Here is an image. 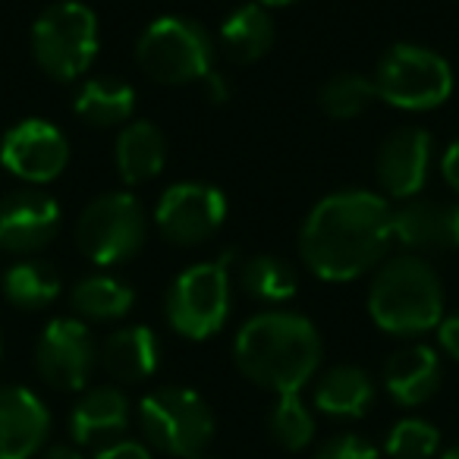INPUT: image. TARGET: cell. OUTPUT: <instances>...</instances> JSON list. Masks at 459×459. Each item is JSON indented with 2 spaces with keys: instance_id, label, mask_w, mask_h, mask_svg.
<instances>
[{
  "instance_id": "7a4b0ae2",
  "label": "cell",
  "mask_w": 459,
  "mask_h": 459,
  "mask_svg": "<svg viewBox=\"0 0 459 459\" xmlns=\"http://www.w3.org/2000/svg\"><path fill=\"white\" fill-rule=\"evenodd\" d=\"M233 359L246 381L274 396L299 394L321 365V333L302 315L262 312L237 333Z\"/></svg>"
},
{
  "instance_id": "2e32d148",
  "label": "cell",
  "mask_w": 459,
  "mask_h": 459,
  "mask_svg": "<svg viewBox=\"0 0 459 459\" xmlns=\"http://www.w3.org/2000/svg\"><path fill=\"white\" fill-rule=\"evenodd\" d=\"M133 409L120 387H91L70 412V434L79 446H108L129 428Z\"/></svg>"
},
{
  "instance_id": "277c9868",
  "label": "cell",
  "mask_w": 459,
  "mask_h": 459,
  "mask_svg": "<svg viewBox=\"0 0 459 459\" xmlns=\"http://www.w3.org/2000/svg\"><path fill=\"white\" fill-rule=\"evenodd\" d=\"M135 64L160 85L204 82L214 73V45L195 20L160 16L135 41Z\"/></svg>"
},
{
  "instance_id": "4fadbf2b",
  "label": "cell",
  "mask_w": 459,
  "mask_h": 459,
  "mask_svg": "<svg viewBox=\"0 0 459 459\" xmlns=\"http://www.w3.org/2000/svg\"><path fill=\"white\" fill-rule=\"evenodd\" d=\"M60 227V208L39 189H16L0 198V249L10 255L41 252Z\"/></svg>"
},
{
  "instance_id": "5bb4252c",
  "label": "cell",
  "mask_w": 459,
  "mask_h": 459,
  "mask_svg": "<svg viewBox=\"0 0 459 459\" xmlns=\"http://www.w3.org/2000/svg\"><path fill=\"white\" fill-rule=\"evenodd\" d=\"M434 139L421 126H400L381 142L377 152V183L390 198H415L428 183Z\"/></svg>"
},
{
  "instance_id": "52a82bcc",
  "label": "cell",
  "mask_w": 459,
  "mask_h": 459,
  "mask_svg": "<svg viewBox=\"0 0 459 459\" xmlns=\"http://www.w3.org/2000/svg\"><path fill=\"white\" fill-rule=\"evenodd\" d=\"M148 239V214L129 192L91 198L76 221V246L91 264L114 268L142 252Z\"/></svg>"
},
{
  "instance_id": "8d00e7d4",
  "label": "cell",
  "mask_w": 459,
  "mask_h": 459,
  "mask_svg": "<svg viewBox=\"0 0 459 459\" xmlns=\"http://www.w3.org/2000/svg\"><path fill=\"white\" fill-rule=\"evenodd\" d=\"M255 4H262V7H290V4H296V0H255Z\"/></svg>"
},
{
  "instance_id": "5b68a950",
  "label": "cell",
  "mask_w": 459,
  "mask_h": 459,
  "mask_svg": "<svg viewBox=\"0 0 459 459\" xmlns=\"http://www.w3.org/2000/svg\"><path fill=\"white\" fill-rule=\"evenodd\" d=\"M139 425L148 446L173 459H195L214 437V412L189 387H158L142 396Z\"/></svg>"
},
{
  "instance_id": "f546056e",
  "label": "cell",
  "mask_w": 459,
  "mask_h": 459,
  "mask_svg": "<svg viewBox=\"0 0 459 459\" xmlns=\"http://www.w3.org/2000/svg\"><path fill=\"white\" fill-rule=\"evenodd\" d=\"M312 459H381V453L371 440L359 437V434H337V437L325 440Z\"/></svg>"
},
{
  "instance_id": "8fae6325",
  "label": "cell",
  "mask_w": 459,
  "mask_h": 459,
  "mask_svg": "<svg viewBox=\"0 0 459 459\" xmlns=\"http://www.w3.org/2000/svg\"><path fill=\"white\" fill-rule=\"evenodd\" d=\"M227 217V198L208 183H179L160 195L154 223L173 246H198L221 230Z\"/></svg>"
},
{
  "instance_id": "9a60e30c",
  "label": "cell",
  "mask_w": 459,
  "mask_h": 459,
  "mask_svg": "<svg viewBox=\"0 0 459 459\" xmlns=\"http://www.w3.org/2000/svg\"><path fill=\"white\" fill-rule=\"evenodd\" d=\"M51 434L45 400L20 384L0 387V459H32Z\"/></svg>"
},
{
  "instance_id": "ab89813d",
  "label": "cell",
  "mask_w": 459,
  "mask_h": 459,
  "mask_svg": "<svg viewBox=\"0 0 459 459\" xmlns=\"http://www.w3.org/2000/svg\"><path fill=\"white\" fill-rule=\"evenodd\" d=\"M0 352H4V343H0Z\"/></svg>"
},
{
  "instance_id": "8992f818",
  "label": "cell",
  "mask_w": 459,
  "mask_h": 459,
  "mask_svg": "<svg viewBox=\"0 0 459 459\" xmlns=\"http://www.w3.org/2000/svg\"><path fill=\"white\" fill-rule=\"evenodd\" d=\"M230 262L233 252H223L214 262H198L170 283L164 296L167 325L186 340H208L223 327L230 315Z\"/></svg>"
},
{
  "instance_id": "1f68e13d",
  "label": "cell",
  "mask_w": 459,
  "mask_h": 459,
  "mask_svg": "<svg viewBox=\"0 0 459 459\" xmlns=\"http://www.w3.org/2000/svg\"><path fill=\"white\" fill-rule=\"evenodd\" d=\"M437 343L450 359L459 362V315H446L437 325Z\"/></svg>"
},
{
  "instance_id": "9c48e42d",
  "label": "cell",
  "mask_w": 459,
  "mask_h": 459,
  "mask_svg": "<svg viewBox=\"0 0 459 459\" xmlns=\"http://www.w3.org/2000/svg\"><path fill=\"white\" fill-rule=\"evenodd\" d=\"M375 91L381 101L400 110L440 108L453 91V73L440 54L419 45H394L375 70Z\"/></svg>"
},
{
  "instance_id": "603a6c76",
  "label": "cell",
  "mask_w": 459,
  "mask_h": 459,
  "mask_svg": "<svg viewBox=\"0 0 459 459\" xmlns=\"http://www.w3.org/2000/svg\"><path fill=\"white\" fill-rule=\"evenodd\" d=\"M135 91L129 82L114 76H98L82 82L76 95V114L89 126H120L133 117Z\"/></svg>"
},
{
  "instance_id": "44dd1931",
  "label": "cell",
  "mask_w": 459,
  "mask_h": 459,
  "mask_svg": "<svg viewBox=\"0 0 459 459\" xmlns=\"http://www.w3.org/2000/svg\"><path fill=\"white\" fill-rule=\"evenodd\" d=\"M167 164V142L154 123H129L117 139V170L123 183L139 186L154 179Z\"/></svg>"
},
{
  "instance_id": "7402d4cb",
  "label": "cell",
  "mask_w": 459,
  "mask_h": 459,
  "mask_svg": "<svg viewBox=\"0 0 459 459\" xmlns=\"http://www.w3.org/2000/svg\"><path fill=\"white\" fill-rule=\"evenodd\" d=\"M446 221L450 208L428 198H406L400 208H394V239L406 249L425 252V249H450L446 243Z\"/></svg>"
},
{
  "instance_id": "6da1fadb",
  "label": "cell",
  "mask_w": 459,
  "mask_h": 459,
  "mask_svg": "<svg viewBox=\"0 0 459 459\" xmlns=\"http://www.w3.org/2000/svg\"><path fill=\"white\" fill-rule=\"evenodd\" d=\"M394 208L381 195L346 189L321 198L299 233L306 268L318 281L346 283L368 274L394 243Z\"/></svg>"
},
{
  "instance_id": "7c38bea8",
  "label": "cell",
  "mask_w": 459,
  "mask_h": 459,
  "mask_svg": "<svg viewBox=\"0 0 459 459\" xmlns=\"http://www.w3.org/2000/svg\"><path fill=\"white\" fill-rule=\"evenodd\" d=\"M0 164L29 186L51 183L70 164V142L48 120H22L0 142Z\"/></svg>"
},
{
  "instance_id": "3957f363",
  "label": "cell",
  "mask_w": 459,
  "mask_h": 459,
  "mask_svg": "<svg viewBox=\"0 0 459 459\" xmlns=\"http://www.w3.org/2000/svg\"><path fill=\"white\" fill-rule=\"evenodd\" d=\"M368 315L384 333L419 337L444 318V287L419 255L390 258L377 268L368 290Z\"/></svg>"
},
{
  "instance_id": "d4e9b609",
  "label": "cell",
  "mask_w": 459,
  "mask_h": 459,
  "mask_svg": "<svg viewBox=\"0 0 459 459\" xmlns=\"http://www.w3.org/2000/svg\"><path fill=\"white\" fill-rule=\"evenodd\" d=\"M4 293L16 308L26 312H39L48 308L60 296V277L48 262L39 258H26V262L13 264L4 277Z\"/></svg>"
},
{
  "instance_id": "d6986e66",
  "label": "cell",
  "mask_w": 459,
  "mask_h": 459,
  "mask_svg": "<svg viewBox=\"0 0 459 459\" xmlns=\"http://www.w3.org/2000/svg\"><path fill=\"white\" fill-rule=\"evenodd\" d=\"M274 20H271L268 7H262V4H243V7H237L233 13L223 20L221 26V51L223 57L230 60V64H255V60H262L264 54L271 51V45H274Z\"/></svg>"
},
{
  "instance_id": "cb8c5ba5",
  "label": "cell",
  "mask_w": 459,
  "mask_h": 459,
  "mask_svg": "<svg viewBox=\"0 0 459 459\" xmlns=\"http://www.w3.org/2000/svg\"><path fill=\"white\" fill-rule=\"evenodd\" d=\"M135 296L126 283L114 281V277H85L73 287L70 293V306L79 318L85 321H120L129 315Z\"/></svg>"
},
{
  "instance_id": "ac0fdd59",
  "label": "cell",
  "mask_w": 459,
  "mask_h": 459,
  "mask_svg": "<svg viewBox=\"0 0 459 459\" xmlns=\"http://www.w3.org/2000/svg\"><path fill=\"white\" fill-rule=\"evenodd\" d=\"M98 362L114 381L120 384H142L158 371L160 362V343L154 331L145 325L120 327L114 331L98 350Z\"/></svg>"
},
{
  "instance_id": "f1b7e54d",
  "label": "cell",
  "mask_w": 459,
  "mask_h": 459,
  "mask_svg": "<svg viewBox=\"0 0 459 459\" xmlns=\"http://www.w3.org/2000/svg\"><path fill=\"white\" fill-rule=\"evenodd\" d=\"M440 450V431L425 419H400L384 437L390 459H434Z\"/></svg>"
},
{
  "instance_id": "f35d334b",
  "label": "cell",
  "mask_w": 459,
  "mask_h": 459,
  "mask_svg": "<svg viewBox=\"0 0 459 459\" xmlns=\"http://www.w3.org/2000/svg\"><path fill=\"white\" fill-rule=\"evenodd\" d=\"M195 459H214V456H204V453H202V456H195Z\"/></svg>"
},
{
  "instance_id": "d590c367",
  "label": "cell",
  "mask_w": 459,
  "mask_h": 459,
  "mask_svg": "<svg viewBox=\"0 0 459 459\" xmlns=\"http://www.w3.org/2000/svg\"><path fill=\"white\" fill-rule=\"evenodd\" d=\"M41 459H85V456L76 450V446H64V444H60V446H51V450H45V456H41Z\"/></svg>"
},
{
  "instance_id": "4dcf8cb0",
  "label": "cell",
  "mask_w": 459,
  "mask_h": 459,
  "mask_svg": "<svg viewBox=\"0 0 459 459\" xmlns=\"http://www.w3.org/2000/svg\"><path fill=\"white\" fill-rule=\"evenodd\" d=\"M95 459H152V450H148V444H142V440L120 437V440H114V444L101 446V450L95 453Z\"/></svg>"
},
{
  "instance_id": "d6a6232c",
  "label": "cell",
  "mask_w": 459,
  "mask_h": 459,
  "mask_svg": "<svg viewBox=\"0 0 459 459\" xmlns=\"http://www.w3.org/2000/svg\"><path fill=\"white\" fill-rule=\"evenodd\" d=\"M440 173H444L446 186L459 195V139L453 142L444 152V158H440Z\"/></svg>"
},
{
  "instance_id": "484cf974",
  "label": "cell",
  "mask_w": 459,
  "mask_h": 459,
  "mask_svg": "<svg viewBox=\"0 0 459 459\" xmlns=\"http://www.w3.org/2000/svg\"><path fill=\"white\" fill-rule=\"evenodd\" d=\"M243 287L255 299L277 306V302L293 299L296 290H299V277H296V271L283 258L255 255L243 264Z\"/></svg>"
},
{
  "instance_id": "ba28073f",
  "label": "cell",
  "mask_w": 459,
  "mask_h": 459,
  "mask_svg": "<svg viewBox=\"0 0 459 459\" xmlns=\"http://www.w3.org/2000/svg\"><path fill=\"white\" fill-rule=\"evenodd\" d=\"M35 64L57 82H76L98 57V20L85 4L64 0L39 16L32 29Z\"/></svg>"
},
{
  "instance_id": "74e56055",
  "label": "cell",
  "mask_w": 459,
  "mask_h": 459,
  "mask_svg": "<svg viewBox=\"0 0 459 459\" xmlns=\"http://www.w3.org/2000/svg\"><path fill=\"white\" fill-rule=\"evenodd\" d=\"M440 459H459V444L446 446V450H444V453H440Z\"/></svg>"
},
{
  "instance_id": "836d02e7",
  "label": "cell",
  "mask_w": 459,
  "mask_h": 459,
  "mask_svg": "<svg viewBox=\"0 0 459 459\" xmlns=\"http://www.w3.org/2000/svg\"><path fill=\"white\" fill-rule=\"evenodd\" d=\"M204 89H208L211 101H217V104L230 98V85H227V79H223L221 73H211V76L204 79Z\"/></svg>"
},
{
  "instance_id": "e0dca14e",
  "label": "cell",
  "mask_w": 459,
  "mask_h": 459,
  "mask_svg": "<svg viewBox=\"0 0 459 459\" xmlns=\"http://www.w3.org/2000/svg\"><path fill=\"white\" fill-rule=\"evenodd\" d=\"M440 356L431 346H403L384 365V390L390 400L412 409L428 403L440 387Z\"/></svg>"
},
{
  "instance_id": "30bf717a",
  "label": "cell",
  "mask_w": 459,
  "mask_h": 459,
  "mask_svg": "<svg viewBox=\"0 0 459 459\" xmlns=\"http://www.w3.org/2000/svg\"><path fill=\"white\" fill-rule=\"evenodd\" d=\"M98 365V343L79 318H54L35 343V368L54 390H82Z\"/></svg>"
},
{
  "instance_id": "83f0119b",
  "label": "cell",
  "mask_w": 459,
  "mask_h": 459,
  "mask_svg": "<svg viewBox=\"0 0 459 459\" xmlns=\"http://www.w3.org/2000/svg\"><path fill=\"white\" fill-rule=\"evenodd\" d=\"M375 98H377V91L371 79L359 76V73H340V76L327 79V82L321 85L318 104L333 120H352V117L365 114Z\"/></svg>"
},
{
  "instance_id": "4316f807",
  "label": "cell",
  "mask_w": 459,
  "mask_h": 459,
  "mask_svg": "<svg viewBox=\"0 0 459 459\" xmlns=\"http://www.w3.org/2000/svg\"><path fill=\"white\" fill-rule=\"evenodd\" d=\"M268 428H271V437L290 453L306 450L315 440V415H312V409L302 403L299 394L277 396L268 415Z\"/></svg>"
},
{
  "instance_id": "e575fe53",
  "label": "cell",
  "mask_w": 459,
  "mask_h": 459,
  "mask_svg": "<svg viewBox=\"0 0 459 459\" xmlns=\"http://www.w3.org/2000/svg\"><path fill=\"white\" fill-rule=\"evenodd\" d=\"M446 243L450 249H459V204L450 208V221H446Z\"/></svg>"
},
{
  "instance_id": "ffe728a7",
  "label": "cell",
  "mask_w": 459,
  "mask_h": 459,
  "mask_svg": "<svg viewBox=\"0 0 459 459\" xmlns=\"http://www.w3.org/2000/svg\"><path fill=\"white\" fill-rule=\"evenodd\" d=\"M375 403V381L356 365H333L315 381V406L331 419H362Z\"/></svg>"
}]
</instances>
